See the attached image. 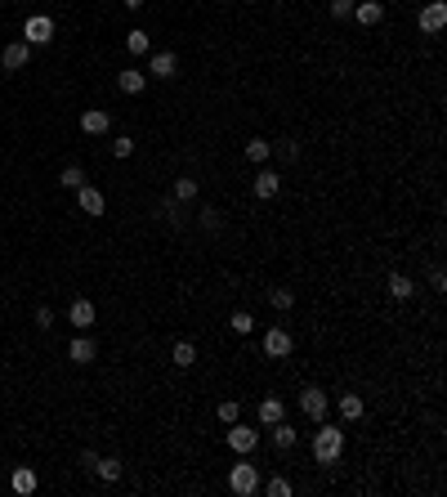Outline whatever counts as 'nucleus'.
<instances>
[{"instance_id": "nucleus-1", "label": "nucleus", "mask_w": 447, "mask_h": 497, "mask_svg": "<svg viewBox=\"0 0 447 497\" xmlns=\"http://www.w3.org/2000/svg\"><path fill=\"white\" fill-rule=\"evenodd\" d=\"M340 453H344V430L331 421H318V430H313V461L318 466H336Z\"/></svg>"}, {"instance_id": "nucleus-2", "label": "nucleus", "mask_w": 447, "mask_h": 497, "mask_svg": "<svg viewBox=\"0 0 447 497\" xmlns=\"http://www.w3.org/2000/svg\"><path fill=\"white\" fill-rule=\"evenodd\" d=\"M228 488H233L237 497H251V493H260V466H251V461H237L233 471H228Z\"/></svg>"}, {"instance_id": "nucleus-3", "label": "nucleus", "mask_w": 447, "mask_h": 497, "mask_svg": "<svg viewBox=\"0 0 447 497\" xmlns=\"http://www.w3.org/2000/svg\"><path fill=\"white\" fill-rule=\"evenodd\" d=\"M228 448H233L237 457H251V453L260 448V430H251V426L233 421V426H228Z\"/></svg>"}, {"instance_id": "nucleus-4", "label": "nucleus", "mask_w": 447, "mask_h": 497, "mask_svg": "<svg viewBox=\"0 0 447 497\" xmlns=\"http://www.w3.org/2000/svg\"><path fill=\"white\" fill-rule=\"evenodd\" d=\"M23 41L27 45H49L54 41V19H49V14H31L27 27H23Z\"/></svg>"}, {"instance_id": "nucleus-5", "label": "nucleus", "mask_w": 447, "mask_h": 497, "mask_svg": "<svg viewBox=\"0 0 447 497\" xmlns=\"http://www.w3.org/2000/svg\"><path fill=\"white\" fill-rule=\"evenodd\" d=\"M327 408H331V399H327V394H322L318 386H309V390L300 394V412H304V417H309L313 426H318V421H327Z\"/></svg>"}, {"instance_id": "nucleus-6", "label": "nucleus", "mask_w": 447, "mask_h": 497, "mask_svg": "<svg viewBox=\"0 0 447 497\" xmlns=\"http://www.w3.org/2000/svg\"><path fill=\"white\" fill-rule=\"evenodd\" d=\"M148 76L175 81V76H179V59L170 54V49H157V54H148Z\"/></svg>"}, {"instance_id": "nucleus-7", "label": "nucleus", "mask_w": 447, "mask_h": 497, "mask_svg": "<svg viewBox=\"0 0 447 497\" xmlns=\"http://www.w3.org/2000/svg\"><path fill=\"white\" fill-rule=\"evenodd\" d=\"M291 350H295L291 331H282V327H269V331H264V354H269V358H287Z\"/></svg>"}, {"instance_id": "nucleus-8", "label": "nucleus", "mask_w": 447, "mask_h": 497, "mask_svg": "<svg viewBox=\"0 0 447 497\" xmlns=\"http://www.w3.org/2000/svg\"><path fill=\"white\" fill-rule=\"evenodd\" d=\"M443 27H447V5H443V0H429V5L421 9V31H429V36H438Z\"/></svg>"}, {"instance_id": "nucleus-9", "label": "nucleus", "mask_w": 447, "mask_h": 497, "mask_svg": "<svg viewBox=\"0 0 447 497\" xmlns=\"http://www.w3.org/2000/svg\"><path fill=\"white\" fill-rule=\"evenodd\" d=\"M251 189H255V197H277V189H282V179H277V171H269V166H260L255 171V179H251Z\"/></svg>"}, {"instance_id": "nucleus-10", "label": "nucleus", "mask_w": 447, "mask_h": 497, "mask_svg": "<svg viewBox=\"0 0 447 497\" xmlns=\"http://www.w3.org/2000/svg\"><path fill=\"white\" fill-rule=\"evenodd\" d=\"M27 59H31V45H27V41H14V45H5V54H0L5 72H23V68H27Z\"/></svg>"}, {"instance_id": "nucleus-11", "label": "nucleus", "mask_w": 447, "mask_h": 497, "mask_svg": "<svg viewBox=\"0 0 447 497\" xmlns=\"http://www.w3.org/2000/svg\"><path fill=\"white\" fill-rule=\"evenodd\" d=\"M94 318H98L94 301H72V309H68V323H72L76 331H90V327H94Z\"/></svg>"}, {"instance_id": "nucleus-12", "label": "nucleus", "mask_w": 447, "mask_h": 497, "mask_svg": "<svg viewBox=\"0 0 447 497\" xmlns=\"http://www.w3.org/2000/svg\"><path fill=\"white\" fill-rule=\"evenodd\" d=\"M68 358L76 363V368H86V363H94V358H98V345H94V341L86 336V331H81V336H76V341L68 345Z\"/></svg>"}, {"instance_id": "nucleus-13", "label": "nucleus", "mask_w": 447, "mask_h": 497, "mask_svg": "<svg viewBox=\"0 0 447 497\" xmlns=\"http://www.w3.org/2000/svg\"><path fill=\"white\" fill-rule=\"evenodd\" d=\"M81 130H86V135H108L112 117H108L103 108H86V112H81Z\"/></svg>"}, {"instance_id": "nucleus-14", "label": "nucleus", "mask_w": 447, "mask_h": 497, "mask_svg": "<svg viewBox=\"0 0 447 497\" xmlns=\"http://www.w3.org/2000/svg\"><path fill=\"white\" fill-rule=\"evenodd\" d=\"M36 484H41V479H36V471H31V466H14L9 488L19 493V497H31V493H36Z\"/></svg>"}, {"instance_id": "nucleus-15", "label": "nucleus", "mask_w": 447, "mask_h": 497, "mask_svg": "<svg viewBox=\"0 0 447 497\" xmlns=\"http://www.w3.org/2000/svg\"><path fill=\"white\" fill-rule=\"evenodd\" d=\"M76 206L86 211V215H103L108 202H103V193H98L94 184H81V189H76Z\"/></svg>"}, {"instance_id": "nucleus-16", "label": "nucleus", "mask_w": 447, "mask_h": 497, "mask_svg": "<svg viewBox=\"0 0 447 497\" xmlns=\"http://www.w3.org/2000/svg\"><path fill=\"white\" fill-rule=\"evenodd\" d=\"M269 430H273V448H277V453H291V448H295V439H300V430L287 426V417H282V421H273Z\"/></svg>"}, {"instance_id": "nucleus-17", "label": "nucleus", "mask_w": 447, "mask_h": 497, "mask_svg": "<svg viewBox=\"0 0 447 497\" xmlns=\"http://www.w3.org/2000/svg\"><path fill=\"white\" fill-rule=\"evenodd\" d=\"M90 466H94V475L103 479V484H117L121 479V461L117 457H90Z\"/></svg>"}, {"instance_id": "nucleus-18", "label": "nucleus", "mask_w": 447, "mask_h": 497, "mask_svg": "<svg viewBox=\"0 0 447 497\" xmlns=\"http://www.w3.org/2000/svg\"><path fill=\"white\" fill-rule=\"evenodd\" d=\"M354 19L362 27H376L380 19H385V5H380V0H362V5H354Z\"/></svg>"}, {"instance_id": "nucleus-19", "label": "nucleus", "mask_w": 447, "mask_h": 497, "mask_svg": "<svg viewBox=\"0 0 447 497\" xmlns=\"http://www.w3.org/2000/svg\"><path fill=\"white\" fill-rule=\"evenodd\" d=\"M385 287H389L394 301H411V296H416V283H411L407 273H389V278H385Z\"/></svg>"}, {"instance_id": "nucleus-20", "label": "nucleus", "mask_w": 447, "mask_h": 497, "mask_svg": "<svg viewBox=\"0 0 447 497\" xmlns=\"http://www.w3.org/2000/svg\"><path fill=\"white\" fill-rule=\"evenodd\" d=\"M117 86H121V94H143V90H148V72L125 68V72L117 76Z\"/></svg>"}, {"instance_id": "nucleus-21", "label": "nucleus", "mask_w": 447, "mask_h": 497, "mask_svg": "<svg viewBox=\"0 0 447 497\" xmlns=\"http://www.w3.org/2000/svg\"><path fill=\"white\" fill-rule=\"evenodd\" d=\"M340 417L344 421H362V412H367V403H362V394H340Z\"/></svg>"}, {"instance_id": "nucleus-22", "label": "nucleus", "mask_w": 447, "mask_h": 497, "mask_svg": "<svg viewBox=\"0 0 447 497\" xmlns=\"http://www.w3.org/2000/svg\"><path fill=\"white\" fill-rule=\"evenodd\" d=\"M170 363H175V368H192V363H197V345L192 341H175L170 345Z\"/></svg>"}, {"instance_id": "nucleus-23", "label": "nucleus", "mask_w": 447, "mask_h": 497, "mask_svg": "<svg viewBox=\"0 0 447 497\" xmlns=\"http://www.w3.org/2000/svg\"><path fill=\"white\" fill-rule=\"evenodd\" d=\"M125 49L139 59V54H153V41H148V31H143V27H130V31H125Z\"/></svg>"}, {"instance_id": "nucleus-24", "label": "nucleus", "mask_w": 447, "mask_h": 497, "mask_svg": "<svg viewBox=\"0 0 447 497\" xmlns=\"http://www.w3.org/2000/svg\"><path fill=\"white\" fill-rule=\"evenodd\" d=\"M287 417V403L282 399H260V421L264 426H273V421H282Z\"/></svg>"}, {"instance_id": "nucleus-25", "label": "nucleus", "mask_w": 447, "mask_h": 497, "mask_svg": "<svg viewBox=\"0 0 447 497\" xmlns=\"http://www.w3.org/2000/svg\"><path fill=\"white\" fill-rule=\"evenodd\" d=\"M170 193H175V202H192V197H197V179L192 175H179Z\"/></svg>"}, {"instance_id": "nucleus-26", "label": "nucleus", "mask_w": 447, "mask_h": 497, "mask_svg": "<svg viewBox=\"0 0 447 497\" xmlns=\"http://www.w3.org/2000/svg\"><path fill=\"white\" fill-rule=\"evenodd\" d=\"M246 157H251L255 166H264V161L273 157V144L269 139H251V144H246Z\"/></svg>"}, {"instance_id": "nucleus-27", "label": "nucleus", "mask_w": 447, "mask_h": 497, "mask_svg": "<svg viewBox=\"0 0 447 497\" xmlns=\"http://www.w3.org/2000/svg\"><path fill=\"white\" fill-rule=\"evenodd\" d=\"M228 327H233L237 336H251V331H255V318H251V313H246V309H237L233 318H228Z\"/></svg>"}, {"instance_id": "nucleus-28", "label": "nucleus", "mask_w": 447, "mask_h": 497, "mask_svg": "<svg viewBox=\"0 0 447 497\" xmlns=\"http://www.w3.org/2000/svg\"><path fill=\"white\" fill-rule=\"evenodd\" d=\"M260 488L269 493V497H291V493H295V488H291V479H282V475H273L269 484H260Z\"/></svg>"}, {"instance_id": "nucleus-29", "label": "nucleus", "mask_w": 447, "mask_h": 497, "mask_svg": "<svg viewBox=\"0 0 447 497\" xmlns=\"http://www.w3.org/2000/svg\"><path fill=\"white\" fill-rule=\"evenodd\" d=\"M58 179H63V189H81V184H86V171H81V166L72 161V166H63V175H58Z\"/></svg>"}, {"instance_id": "nucleus-30", "label": "nucleus", "mask_w": 447, "mask_h": 497, "mask_svg": "<svg viewBox=\"0 0 447 497\" xmlns=\"http://www.w3.org/2000/svg\"><path fill=\"white\" fill-rule=\"evenodd\" d=\"M269 305H273V309H291V305H295V291H291V287H273V291H269Z\"/></svg>"}, {"instance_id": "nucleus-31", "label": "nucleus", "mask_w": 447, "mask_h": 497, "mask_svg": "<svg viewBox=\"0 0 447 497\" xmlns=\"http://www.w3.org/2000/svg\"><path fill=\"white\" fill-rule=\"evenodd\" d=\"M220 421H224V426L242 421V403H237V399H224V403H220Z\"/></svg>"}, {"instance_id": "nucleus-32", "label": "nucleus", "mask_w": 447, "mask_h": 497, "mask_svg": "<svg viewBox=\"0 0 447 497\" xmlns=\"http://www.w3.org/2000/svg\"><path fill=\"white\" fill-rule=\"evenodd\" d=\"M130 153H135V139H130V135H117V139H112V157H130Z\"/></svg>"}, {"instance_id": "nucleus-33", "label": "nucleus", "mask_w": 447, "mask_h": 497, "mask_svg": "<svg viewBox=\"0 0 447 497\" xmlns=\"http://www.w3.org/2000/svg\"><path fill=\"white\" fill-rule=\"evenodd\" d=\"M354 14V0H331V19H349Z\"/></svg>"}, {"instance_id": "nucleus-34", "label": "nucleus", "mask_w": 447, "mask_h": 497, "mask_svg": "<svg viewBox=\"0 0 447 497\" xmlns=\"http://www.w3.org/2000/svg\"><path fill=\"white\" fill-rule=\"evenodd\" d=\"M36 327H41V331L54 327V309H49V305H41V309H36Z\"/></svg>"}, {"instance_id": "nucleus-35", "label": "nucleus", "mask_w": 447, "mask_h": 497, "mask_svg": "<svg viewBox=\"0 0 447 497\" xmlns=\"http://www.w3.org/2000/svg\"><path fill=\"white\" fill-rule=\"evenodd\" d=\"M429 291H447V273H443V269L429 273Z\"/></svg>"}, {"instance_id": "nucleus-36", "label": "nucleus", "mask_w": 447, "mask_h": 497, "mask_svg": "<svg viewBox=\"0 0 447 497\" xmlns=\"http://www.w3.org/2000/svg\"><path fill=\"white\" fill-rule=\"evenodd\" d=\"M202 224H206V229H220V211L206 206V211H202Z\"/></svg>"}, {"instance_id": "nucleus-37", "label": "nucleus", "mask_w": 447, "mask_h": 497, "mask_svg": "<svg viewBox=\"0 0 447 497\" xmlns=\"http://www.w3.org/2000/svg\"><path fill=\"white\" fill-rule=\"evenodd\" d=\"M148 5V0H125V9H143Z\"/></svg>"}]
</instances>
